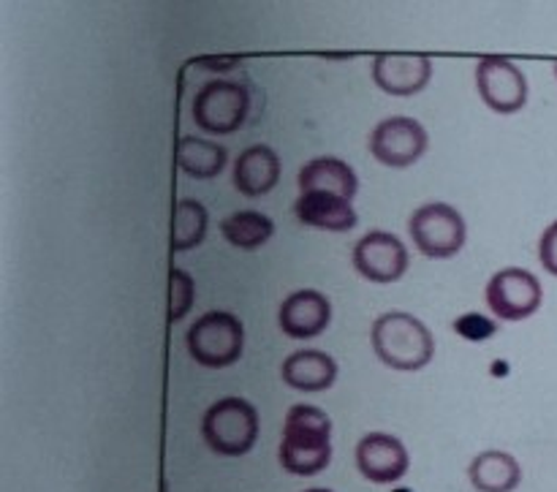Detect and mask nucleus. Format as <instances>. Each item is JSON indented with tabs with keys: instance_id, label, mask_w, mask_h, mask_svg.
<instances>
[{
	"instance_id": "f257e3e1",
	"label": "nucleus",
	"mask_w": 557,
	"mask_h": 492,
	"mask_svg": "<svg viewBox=\"0 0 557 492\" xmlns=\"http://www.w3.org/2000/svg\"><path fill=\"white\" fill-rule=\"evenodd\" d=\"M277 460L292 477H315L324 471L332 463V419L308 403L288 408Z\"/></svg>"
},
{
	"instance_id": "f03ea898",
	"label": "nucleus",
	"mask_w": 557,
	"mask_h": 492,
	"mask_svg": "<svg viewBox=\"0 0 557 492\" xmlns=\"http://www.w3.org/2000/svg\"><path fill=\"white\" fill-rule=\"evenodd\" d=\"M373 352L386 368L400 373H417L428 368L435 354L433 332L422 319L406 313V310H389L373 321L370 330Z\"/></svg>"
},
{
	"instance_id": "7ed1b4c3",
	"label": "nucleus",
	"mask_w": 557,
	"mask_h": 492,
	"mask_svg": "<svg viewBox=\"0 0 557 492\" xmlns=\"http://www.w3.org/2000/svg\"><path fill=\"white\" fill-rule=\"evenodd\" d=\"M201 439L221 457L248 455L259 439V414L245 397H221L205 411Z\"/></svg>"
},
{
	"instance_id": "20e7f679",
	"label": "nucleus",
	"mask_w": 557,
	"mask_h": 492,
	"mask_svg": "<svg viewBox=\"0 0 557 492\" xmlns=\"http://www.w3.org/2000/svg\"><path fill=\"white\" fill-rule=\"evenodd\" d=\"M185 346L190 359L207 370H223L239 362L245 352V327L228 310H210L199 316L185 332Z\"/></svg>"
},
{
	"instance_id": "39448f33",
	"label": "nucleus",
	"mask_w": 557,
	"mask_h": 492,
	"mask_svg": "<svg viewBox=\"0 0 557 492\" xmlns=\"http://www.w3.org/2000/svg\"><path fill=\"white\" fill-rule=\"evenodd\" d=\"M408 234L419 254L444 261L460 254L468 239V226L457 207L446 201H428L408 218Z\"/></svg>"
},
{
	"instance_id": "423d86ee",
	"label": "nucleus",
	"mask_w": 557,
	"mask_h": 492,
	"mask_svg": "<svg viewBox=\"0 0 557 492\" xmlns=\"http://www.w3.org/2000/svg\"><path fill=\"white\" fill-rule=\"evenodd\" d=\"M250 93L239 82L212 79L201 87L190 103L196 128L212 136H228L248 120Z\"/></svg>"
},
{
	"instance_id": "0eeeda50",
	"label": "nucleus",
	"mask_w": 557,
	"mask_h": 492,
	"mask_svg": "<svg viewBox=\"0 0 557 492\" xmlns=\"http://www.w3.org/2000/svg\"><path fill=\"white\" fill-rule=\"evenodd\" d=\"M490 310L500 321H522L531 319L544 303V286L531 270L522 267H504L495 272L484 288Z\"/></svg>"
},
{
	"instance_id": "6e6552de",
	"label": "nucleus",
	"mask_w": 557,
	"mask_h": 492,
	"mask_svg": "<svg viewBox=\"0 0 557 492\" xmlns=\"http://www.w3.org/2000/svg\"><path fill=\"white\" fill-rule=\"evenodd\" d=\"M430 136L419 120L406 114L384 118L370 131V152L379 163L389 169L413 167L428 152Z\"/></svg>"
},
{
	"instance_id": "1a4fd4ad",
	"label": "nucleus",
	"mask_w": 557,
	"mask_h": 492,
	"mask_svg": "<svg viewBox=\"0 0 557 492\" xmlns=\"http://www.w3.org/2000/svg\"><path fill=\"white\" fill-rule=\"evenodd\" d=\"M476 90L495 114H517L528 103V76L509 58L484 54L476 63Z\"/></svg>"
},
{
	"instance_id": "9d476101",
	"label": "nucleus",
	"mask_w": 557,
	"mask_h": 492,
	"mask_svg": "<svg viewBox=\"0 0 557 492\" xmlns=\"http://www.w3.org/2000/svg\"><path fill=\"white\" fill-rule=\"evenodd\" d=\"M354 267L359 275L370 283H397L408 272V248L397 234L392 232H368L357 239L351 254Z\"/></svg>"
},
{
	"instance_id": "9b49d317",
	"label": "nucleus",
	"mask_w": 557,
	"mask_h": 492,
	"mask_svg": "<svg viewBox=\"0 0 557 492\" xmlns=\"http://www.w3.org/2000/svg\"><path fill=\"white\" fill-rule=\"evenodd\" d=\"M354 457H357L359 473L373 484H397L411 468L406 444L389 433L362 435Z\"/></svg>"
},
{
	"instance_id": "f8f14e48",
	"label": "nucleus",
	"mask_w": 557,
	"mask_h": 492,
	"mask_svg": "<svg viewBox=\"0 0 557 492\" xmlns=\"http://www.w3.org/2000/svg\"><path fill=\"white\" fill-rule=\"evenodd\" d=\"M373 82L379 90L389 96L408 98L422 93L433 79V60L428 54H375L373 58Z\"/></svg>"
},
{
	"instance_id": "ddd939ff",
	"label": "nucleus",
	"mask_w": 557,
	"mask_h": 492,
	"mask_svg": "<svg viewBox=\"0 0 557 492\" xmlns=\"http://www.w3.org/2000/svg\"><path fill=\"white\" fill-rule=\"evenodd\" d=\"M330 321L332 303L315 288H299V292L288 294L277 310V327L283 330V335L294 337V341L319 337L330 327Z\"/></svg>"
},
{
	"instance_id": "4468645a",
	"label": "nucleus",
	"mask_w": 557,
	"mask_h": 492,
	"mask_svg": "<svg viewBox=\"0 0 557 492\" xmlns=\"http://www.w3.org/2000/svg\"><path fill=\"white\" fill-rule=\"evenodd\" d=\"M281 180V158L270 145H250L234 161L232 183L248 199L267 196Z\"/></svg>"
},
{
	"instance_id": "2eb2a0df",
	"label": "nucleus",
	"mask_w": 557,
	"mask_h": 492,
	"mask_svg": "<svg viewBox=\"0 0 557 492\" xmlns=\"http://www.w3.org/2000/svg\"><path fill=\"white\" fill-rule=\"evenodd\" d=\"M297 185L299 194H335L354 201L359 190V177L343 158L321 156L299 169Z\"/></svg>"
},
{
	"instance_id": "dca6fc26",
	"label": "nucleus",
	"mask_w": 557,
	"mask_h": 492,
	"mask_svg": "<svg viewBox=\"0 0 557 492\" xmlns=\"http://www.w3.org/2000/svg\"><path fill=\"white\" fill-rule=\"evenodd\" d=\"M294 216L302 226L321 232H348L359 221L351 201L335 194H299L294 201Z\"/></svg>"
},
{
	"instance_id": "f3484780",
	"label": "nucleus",
	"mask_w": 557,
	"mask_h": 492,
	"mask_svg": "<svg viewBox=\"0 0 557 492\" xmlns=\"http://www.w3.org/2000/svg\"><path fill=\"white\" fill-rule=\"evenodd\" d=\"M283 384L297 392H324L335 384L337 362L326 352L299 348L283 359Z\"/></svg>"
},
{
	"instance_id": "a211bd4d",
	"label": "nucleus",
	"mask_w": 557,
	"mask_h": 492,
	"mask_svg": "<svg viewBox=\"0 0 557 492\" xmlns=\"http://www.w3.org/2000/svg\"><path fill=\"white\" fill-rule=\"evenodd\" d=\"M468 479L476 492H515L522 482V466L509 452L487 450L473 457Z\"/></svg>"
},
{
	"instance_id": "6ab92c4d",
	"label": "nucleus",
	"mask_w": 557,
	"mask_h": 492,
	"mask_svg": "<svg viewBox=\"0 0 557 492\" xmlns=\"http://www.w3.org/2000/svg\"><path fill=\"white\" fill-rule=\"evenodd\" d=\"M228 150L218 142L201 139V136H183L177 145V167L188 177L212 180L226 169Z\"/></svg>"
},
{
	"instance_id": "aec40b11",
	"label": "nucleus",
	"mask_w": 557,
	"mask_h": 492,
	"mask_svg": "<svg viewBox=\"0 0 557 492\" xmlns=\"http://www.w3.org/2000/svg\"><path fill=\"white\" fill-rule=\"evenodd\" d=\"M221 234L228 245L239 250H256L267 245L275 234V223L270 216L256 210H239L228 212L221 221Z\"/></svg>"
},
{
	"instance_id": "412c9836",
	"label": "nucleus",
	"mask_w": 557,
	"mask_h": 492,
	"mask_svg": "<svg viewBox=\"0 0 557 492\" xmlns=\"http://www.w3.org/2000/svg\"><path fill=\"white\" fill-rule=\"evenodd\" d=\"M207 226H210V216H207L205 205L196 199H180L177 210H174V226H172V250L174 254H185L190 248H199L205 243Z\"/></svg>"
},
{
	"instance_id": "4be33fe9",
	"label": "nucleus",
	"mask_w": 557,
	"mask_h": 492,
	"mask_svg": "<svg viewBox=\"0 0 557 492\" xmlns=\"http://www.w3.org/2000/svg\"><path fill=\"white\" fill-rule=\"evenodd\" d=\"M196 299V283L194 278L185 270L174 267L172 275H169V324H180V321L188 316V310L194 308Z\"/></svg>"
},
{
	"instance_id": "5701e85b",
	"label": "nucleus",
	"mask_w": 557,
	"mask_h": 492,
	"mask_svg": "<svg viewBox=\"0 0 557 492\" xmlns=\"http://www.w3.org/2000/svg\"><path fill=\"white\" fill-rule=\"evenodd\" d=\"M539 261L549 275L557 278V221L549 223L539 239Z\"/></svg>"
},
{
	"instance_id": "b1692460",
	"label": "nucleus",
	"mask_w": 557,
	"mask_h": 492,
	"mask_svg": "<svg viewBox=\"0 0 557 492\" xmlns=\"http://www.w3.org/2000/svg\"><path fill=\"white\" fill-rule=\"evenodd\" d=\"M305 492H332V490H326V488H310V490H305Z\"/></svg>"
},
{
	"instance_id": "393cba45",
	"label": "nucleus",
	"mask_w": 557,
	"mask_h": 492,
	"mask_svg": "<svg viewBox=\"0 0 557 492\" xmlns=\"http://www.w3.org/2000/svg\"><path fill=\"white\" fill-rule=\"evenodd\" d=\"M555 76H557V60H555Z\"/></svg>"
}]
</instances>
